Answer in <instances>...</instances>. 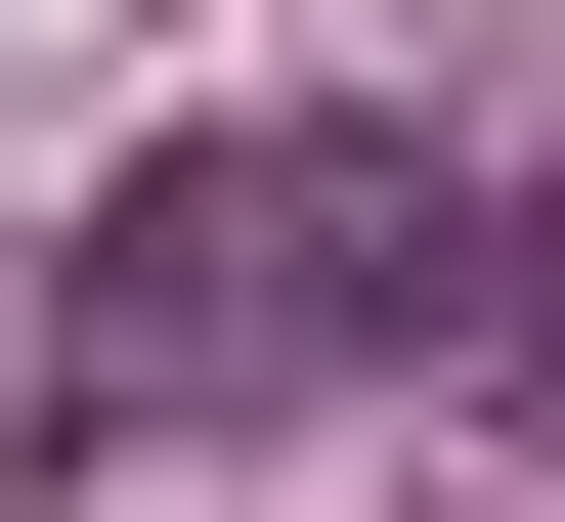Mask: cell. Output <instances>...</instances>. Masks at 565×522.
<instances>
[{"label":"cell","instance_id":"obj_1","mask_svg":"<svg viewBox=\"0 0 565 522\" xmlns=\"http://www.w3.org/2000/svg\"><path fill=\"white\" fill-rule=\"evenodd\" d=\"M435 131H174V174H87V262H44V436H262V392H392L435 349Z\"/></svg>","mask_w":565,"mask_h":522},{"label":"cell","instance_id":"obj_2","mask_svg":"<svg viewBox=\"0 0 565 522\" xmlns=\"http://www.w3.org/2000/svg\"><path fill=\"white\" fill-rule=\"evenodd\" d=\"M479 262H522V392H565V219H479Z\"/></svg>","mask_w":565,"mask_h":522}]
</instances>
